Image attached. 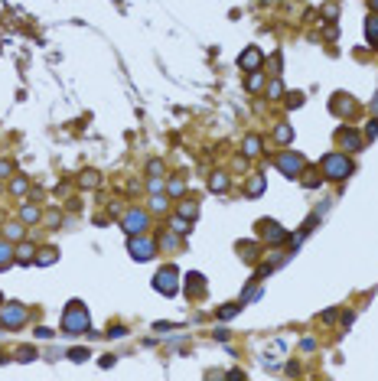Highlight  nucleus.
I'll use <instances>...</instances> for the list:
<instances>
[{"instance_id":"nucleus-1","label":"nucleus","mask_w":378,"mask_h":381,"mask_svg":"<svg viewBox=\"0 0 378 381\" xmlns=\"http://www.w3.org/2000/svg\"><path fill=\"white\" fill-rule=\"evenodd\" d=\"M62 329L65 332H85L88 329V313L82 303H68L65 316H62Z\"/></svg>"},{"instance_id":"nucleus-2","label":"nucleus","mask_w":378,"mask_h":381,"mask_svg":"<svg viewBox=\"0 0 378 381\" xmlns=\"http://www.w3.org/2000/svg\"><path fill=\"white\" fill-rule=\"evenodd\" d=\"M323 173L329 179H346L352 173V163L346 160V154H329V157H323Z\"/></svg>"},{"instance_id":"nucleus-3","label":"nucleus","mask_w":378,"mask_h":381,"mask_svg":"<svg viewBox=\"0 0 378 381\" xmlns=\"http://www.w3.org/2000/svg\"><path fill=\"white\" fill-rule=\"evenodd\" d=\"M277 166L287 173V176H297V173L304 170V157L300 154H284V157H277Z\"/></svg>"},{"instance_id":"nucleus-4","label":"nucleus","mask_w":378,"mask_h":381,"mask_svg":"<svg viewBox=\"0 0 378 381\" xmlns=\"http://www.w3.org/2000/svg\"><path fill=\"white\" fill-rule=\"evenodd\" d=\"M0 320H4L7 326H20V323L26 320V310L20 307V303H10V307H4V313H0Z\"/></svg>"},{"instance_id":"nucleus-5","label":"nucleus","mask_w":378,"mask_h":381,"mask_svg":"<svg viewBox=\"0 0 378 381\" xmlns=\"http://www.w3.org/2000/svg\"><path fill=\"white\" fill-rule=\"evenodd\" d=\"M157 290H163V293H176V271H173V267H163V271L157 274Z\"/></svg>"},{"instance_id":"nucleus-6","label":"nucleus","mask_w":378,"mask_h":381,"mask_svg":"<svg viewBox=\"0 0 378 381\" xmlns=\"http://www.w3.org/2000/svg\"><path fill=\"white\" fill-rule=\"evenodd\" d=\"M154 241H147V238H134L130 241V254L134 258H140V261H147V258H154Z\"/></svg>"},{"instance_id":"nucleus-7","label":"nucleus","mask_w":378,"mask_h":381,"mask_svg":"<svg viewBox=\"0 0 378 381\" xmlns=\"http://www.w3.org/2000/svg\"><path fill=\"white\" fill-rule=\"evenodd\" d=\"M124 228L130 235H143V228H147V215H143V212H127V218H124Z\"/></svg>"},{"instance_id":"nucleus-8","label":"nucleus","mask_w":378,"mask_h":381,"mask_svg":"<svg viewBox=\"0 0 378 381\" xmlns=\"http://www.w3.org/2000/svg\"><path fill=\"white\" fill-rule=\"evenodd\" d=\"M261 238H267V241H284V232H280V225L277 221H261Z\"/></svg>"},{"instance_id":"nucleus-9","label":"nucleus","mask_w":378,"mask_h":381,"mask_svg":"<svg viewBox=\"0 0 378 381\" xmlns=\"http://www.w3.org/2000/svg\"><path fill=\"white\" fill-rule=\"evenodd\" d=\"M238 65L242 68H258L261 65V49H248L242 59H238Z\"/></svg>"},{"instance_id":"nucleus-10","label":"nucleus","mask_w":378,"mask_h":381,"mask_svg":"<svg viewBox=\"0 0 378 381\" xmlns=\"http://www.w3.org/2000/svg\"><path fill=\"white\" fill-rule=\"evenodd\" d=\"M339 140H342V147H349V150H359V147H362V137L352 134V130H342Z\"/></svg>"},{"instance_id":"nucleus-11","label":"nucleus","mask_w":378,"mask_h":381,"mask_svg":"<svg viewBox=\"0 0 378 381\" xmlns=\"http://www.w3.org/2000/svg\"><path fill=\"white\" fill-rule=\"evenodd\" d=\"M209 186H212V189H215V192H225V189H229V179H225L222 173H215V176L209 179Z\"/></svg>"},{"instance_id":"nucleus-12","label":"nucleus","mask_w":378,"mask_h":381,"mask_svg":"<svg viewBox=\"0 0 378 381\" xmlns=\"http://www.w3.org/2000/svg\"><path fill=\"white\" fill-rule=\"evenodd\" d=\"M10 254H13V248L7 245V241H0V271H4V267L10 264Z\"/></svg>"},{"instance_id":"nucleus-13","label":"nucleus","mask_w":378,"mask_h":381,"mask_svg":"<svg viewBox=\"0 0 378 381\" xmlns=\"http://www.w3.org/2000/svg\"><path fill=\"white\" fill-rule=\"evenodd\" d=\"M258 147H261V140H258V137H248V140H245V154H248V157L258 154Z\"/></svg>"},{"instance_id":"nucleus-14","label":"nucleus","mask_w":378,"mask_h":381,"mask_svg":"<svg viewBox=\"0 0 378 381\" xmlns=\"http://www.w3.org/2000/svg\"><path fill=\"white\" fill-rule=\"evenodd\" d=\"M36 218H39L36 205H23V221H36Z\"/></svg>"},{"instance_id":"nucleus-15","label":"nucleus","mask_w":378,"mask_h":381,"mask_svg":"<svg viewBox=\"0 0 378 381\" xmlns=\"http://www.w3.org/2000/svg\"><path fill=\"white\" fill-rule=\"evenodd\" d=\"M365 33H368V39L378 46V20H368V26H365Z\"/></svg>"},{"instance_id":"nucleus-16","label":"nucleus","mask_w":378,"mask_h":381,"mask_svg":"<svg viewBox=\"0 0 378 381\" xmlns=\"http://www.w3.org/2000/svg\"><path fill=\"white\" fill-rule=\"evenodd\" d=\"M7 238H10V241H20V238H23V225H10V228H7Z\"/></svg>"},{"instance_id":"nucleus-17","label":"nucleus","mask_w":378,"mask_h":381,"mask_svg":"<svg viewBox=\"0 0 378 381\" xmlns=\"http://www.w3.org/2000/svg\"><path fill=\"white\" fill-rule=\"evenodd\" d=\"M150 209H154V212H163V209H167V199H163V196H154V199H150Z\"/></svg>"},{"instance_id":"nucleus-18","label":"nucleus","mask_w":378,"mask_h":381,"mask_svg":"<svg viewBox=\"0 0 378 381\" xmlns=\"http://www.w3.org/2000/svg\"><path fill=\"white\" fill-rule=\"evenodd\" d=\"M39 264H52V261H56V251H52V248H49V251H43V254H39Z\"/></svg>"},{"instance_id":"nucleus-19","label":"nucleus","mask_w":378,"mask_h":381,"mask_svg":"<svg viewBox=\"0 0 378 381\" xmlns=\"http://www.w3.org/2000/svg\"><path fill=\"white\" fill-rule=\"evenodd\" d=\"M261 85H264V75H258V72H254L251 79H248V88L254 92V88H261Z\"/></svg>"},{"instance_id":"nucleus-20","label":"nucleus","mask_w":378,"mask_h":381,"mask_svg":"<svg viewBox=\"0 0 378 381\" xmlns=\"http://www.w3.org/2000/svg\"><path fill=\"white\" fill-rule=\"evenodd\" d=\"M261 189H264V179H261V176H258V179H254V183L248 186V192H251V196H258V192H261Z\"/></svg>"},{"instance_id":"nucleus-21","label":"nucleus","mask_w":378,"mask_h":381,"mask_svg":"<svg viewBox=\"0 0 378 381\" xmlns=\"http://www.w3.org/2000/svg\"><path fill=\"white\" fill-rule=\"evenodd\" d=\"M17 258H20V261H33V251H30V245H23V248H20V251H17Z\"/></svg>"},{"instance_id":"nucleus-22","label":"nucleus","mask_w":378,"mask_h":381,"mask_svg":"<svg viewBox=\"0 0 378 381\" xmlns=\"http://www.w3.org/2000/svg\"><path fill=\"white\" fill-rule=\"evenodd\" d=\"M173 232H176V235H186V232H189V228H186V221H183V218H176V221H173Z\"/></svg>"},{"instance_id":"nucleus-23","label":"nucleus","mask_w":378,"mask_h":381,"mask_svg":"<svg viewBox=\"0 0 378 381\" xmlns=\"http://www.w3.org/2000/svg\"><path fill=\"white\" fill-rule=\"evenodd\" d=\"M290 137H293L290 127H277V140H290Z\"/></svg>"},{"instance_id":"nucleus-24","label":"nucleus","mask_w":378,"mask_h":381,"mask_svg":"<svg viewBox=\"0 0 378 381\" xmlns=\"http://www.w3.org/2000/svg\"><path fill=\"white\" fill-rule=\"evenodd\" d=\"M180 212H183V215H196V202H183Z\"/></svg>"},{"instance_id":"nucleus-25","label":"nucleus","mask_w":378,"mask_h":381,"mask_svg":"<svg viewBox=\"0 0 378 381\" xmlns=\"http://www.w3.org/2000/svg\"><path fill=\"white\" fill-rule=\"evenodd\" d=\"M26 189V179H13V192H23Z\"/></svg>"},{"instance_id":"nucleus-26","label":"nucleus","mask_w":378,"mask_h":381,"mask_svg":"<svg viewBox=\"0 0 378 381\" xmlns=\"http://www.w3.org/2000/svg\"><path fill=\"white\" fill-rule=\"evenodd\" d=\"M82 183H85V186H95L98 179H95V173H85V176H82Z\"/></svg>"},{"instance_id":"nucleus-27","label":"nucleus","mask_w":378,"mask_h":381,"mask_svg":"<svg viewBox=\"0 0 378 381\" xmlns=\"http://www.w3.org/2000/svg\"><path fill=\"white\" fill-rule=\"evenodd\" d=\"M372 7H375V10H378V0H372Z\"/></svg>"}]
</instances>
